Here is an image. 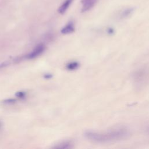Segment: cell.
<instances>
[{
    "label": "cell",
    "instance_id": "2",
    "mask_svg": "<svg viewBox=\"0 0 149 149\" xmlns=\"http://www.w3.org/2000/svg\"><path fill=\"white\" fill-rule=\"evenodd\" d=\"M134 84L138 88L144 87L149 81V69L144 68L136 70L133 74Z\"/></svg>",
    "mask_w": 149,
    "mask_h": 149
},
{
    "label": "cell",
    "instance_id": "5",
    "mask_svg": "<svg viewBox=\"0 0 149 149\" xmlns=\"http://www.w3.org/2000/svg\"><path fill=\"white\" fill-rule=\"evenodd\" d=\"M74 30V24L72 22H70L62 29L61 33L63 34H69L73 32Z\"/></svg>",
    "mask_w": 149,
    "mask_h": 149
},
{
    "label": "cell",
    "instance_id": "4",
    "mask_svg": "<svg viewBox=\"0 0 149 149\" xmlns=\"http://www.w3.org/2000/svg\"><path fill=\"white\" fill-rule=\"evenodd\" d=\"M97 0H82V9L81 11L83 12L89 10L91 9L96 3Z\"/></svg>",
    "mask_w": 149,
    "mask_h": 149
},
{
    "label": "cell",
    "instance_id": "11",
    "mask_svg": "<svg viewBox=\"0 0 149 149\" xmlns=\"http://www.w3.org/2000/svg\"><path fill=\"white\" fill-rule=\"evenodd\" d=\"M5 102L6 103H8V104H11V103L15 102V100L14 99H8V100H6Z\"/></svg>",
    "mask_w": 149,
    "mask_h": 149
},
{
    "label": "cell",
    "instance_id": "9",
    "mask_svg": "<svg viewBox=\"0 0 149 149\" xmlns=\"http://www.w3.org/2000/svg\"><path fill=\"white\" fill-rule=\"evenodd\" d=\"M79 63L77 62H72L66 65V68L69 70H73L77 69L79 66Z\"/></svg>",
    "mask_w": 149,
    "mask_h": 149
},
{
    "label": "cell",
    "instance_id": "7",
    "mask_svg": "<svg viewBox=\"0 0 149 149\" xmlns=\"http://www.w3.org/2000/svg\"><path fill=\"white\" fill-rule=\"evenodd\" d=\"M72 147V144L69 141H65L53 147L55 148H70Z\"/></svg>",
    "mask_w": 149,
    "mask_h": 149
},
{
    "label": "cell",
    "instance_id": "6",
    "mask_svg": "<svg viewBox=\"0 0 149 149\" xmlns=\"http://www.w3.org/2000/svg\"><path fill=\"white\" fill-rule=\"evenodd\" d=\"M72 1L73 0H65L58 9L59 13H60L61 14H63L70 6Z\"/></svg>",
    "mask_w": 149,
    "mask_h": 149
},
{
    "label": "cell",
    "instance_id": "1",
    "mask_svg": "<svg viewBox=\"0 0 149 149\" xmlns=\"http://www.w3.org/2000/svg\"><path fill=\"white\" fill-rule=\"evenodd\" d=\"M85 136L91 141L104 143L126 139L130 136V132L126 128H119L104 132H87Z\"/></svg>",
    "mask_w": 149,
    "mask_h": 149
},
{
    "label": "cell",
    "instance_id": "10",
    "mask_svg": "<svg viewBox=\"0 0 149 149\" xmlns=\"http://www.w3.org/2000/svg\"><path fill=\"white\" fill-rule=\"evenodd\" d=\"M16 95L19 98H23L25 95V94L24 93H23V92H19V93H17Z\"/></svg>",
    "mask_w": 149,
    "mask_h": 149
},
{
    "label": "cell",
    "instance_id": "3",
    "mask_svg": "<svg viewBox=\"0 0 149 149\" xmlns=\"http://www.w3.org/2000/svg\"><path fill=\"white\" fill-rule=\"evenodd\" d=\"M45 50V46L43 44H39L34 48V49L30 52L29 54L27 55V58L28 59H33L38 56L40 55Z\"/></svg>",
    "mask_w": 149,
    "mask_h": 149
},
{
    "label": "cell",
    "instance_id": "12",
    "mask_svg": "<svg viewBox=\"0 0 149 149\" xmlns=\"http://www.w3.org/2000/svg\"><path fill=\"white\" fill-rule=\"evenodd\" d=\"M45 77L46 79H50L51 77V74H47L46 76H45Z\"/></svg>",
    "mask_w": 149,
    "mask_h": 149
},
{
    "label": "cell",
    "instance_id": "8",
    "mask_svg": "<svg viewBox=\"0 0 149 149\" xmlns=\"http://www.w3.org/2000/svg\"><path fill=\"white\" fill-rule=\"evenodd\" d=\"M134 10V8H127L126 9H125V10H123L121 15H120V17L121 18H126L128 16H129L133 12Z\"/></svg>",
    "mask_w": 149,
    "mask_h": 149
}]
</instances>
